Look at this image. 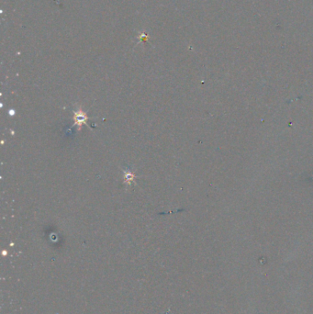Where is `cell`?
<instances>
[{
    "label": "cell",
    "instance_id": "obj_1",
    "mask_svg": "<svg viewBox=\"0 0 313 314\" xmlns=\"http://www.w3.org/2000/svg\"><path fill=\"white\" fill-rule=\"evenodd\" d=\"M74 121H75V124L78 125V127H81L83 124H84L86 122V117L84 115V112H82V110H79L78 112L74 113Z\"/></svg>",
    "mask_w": 313,
    "mask_h": 314
},
{
    "label": "cell",
    "instance_id": "obj_2",
    "mask_svg": "<svg viewBox=\"0 0 313 314\" xmlns=\"http://www.w3.org/2000/svg\"><path fill=\"white\" fill-rule=\"evenodd\" d=\"M134 177H135V176L132 174V173H127V172H125V178H126V182H127V183H128V181H129V184H131V183L133 181Z\"/></svg>",
    "mask_w": 313,
    "mask_h": 314
}]
</instances>
